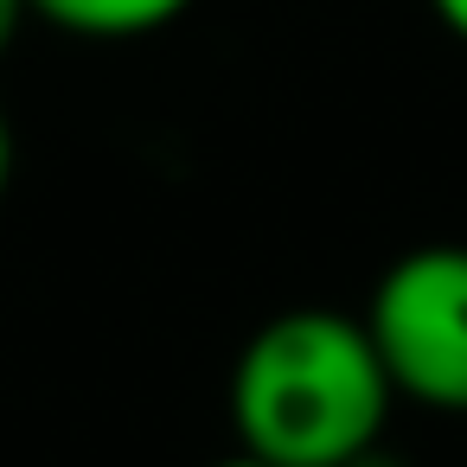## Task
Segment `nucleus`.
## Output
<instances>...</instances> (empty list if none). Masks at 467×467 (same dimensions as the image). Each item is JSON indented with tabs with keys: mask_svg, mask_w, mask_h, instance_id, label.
Instances as JSON below:
<instances>
[{
	"mask_svg": "<svg viewBox=\"0 0 467 467\" xmlns=\"http://www.w3.org/2000/svg\"><path fill=\"white\" fill-rule=\"evenodd\" d=\"M390 371L358 314L288 307L263 320L231 365V429L275 467H346L384 441Z\"/></svg>",
	"mask_w": 467,
	"mask_h": 467,
	"instance_id": "obj_1",
	"label": "nucleus"
},
{
	"mask_svg": "<svg viewBox=\"0 0 467 467\" xmlns=\"http://www.w3.org/2000/svg\"><path fill=\"white\" fill-rule=\"evenodd\" d=\"M429 14L441 20V33H454L467 46V0H429Z\"/></svg>",
	"mask_w": 467,
	"mask_h": 467,
	"instance_id": "obj_6",
	"label": "nucleus"
},
{
	"mask_svg": "<svg viewBox=\"0 0 467 467\" xmlns=\"http://www.w3.org/2000/svg\"><path fill=\"white\" fill-rule=\"evenodd\" d=\"M358 320L397 397L429 410H467V244L403 250L378 275Z\"/></svg>",
	"mask_w": 467,
	"mask_h": 467,
	"instance_id": "obj_2",
	"label": "nucleus"
},
{
	"mask_svg": "<svg viewBox=\"0 0 467 467\" xmlns=\"http://www.w3.org/2000/svg\"><path fill=\"white\" fill-rule=\"evenodd\" d=\"M26 7L71 39H148L173 26L192 0H26Z\"/></svg>",
	"mask_w": 467,
	"mask_h": 467,
	"instance_id": "obj_3",
	"label": "nucleus"
},
{
	"mask_svg": "<svg viewBox=\"0 0 467 467\" xmlns=\"http://www.w3.org/2000/svg\"><path fill=\"white\" fill-rule=\"evenodd\" d=\"M346 467H410V461H403V454H390V448L378 441V448H365V454H352Z\"/></svg>",
	"mask_w": 467,
	"mask_h": 467,
	"instance_id": "obj_7",
	"label": "nucleus"
},
{
	"mask_svg": "<svg viewBox=\"0 0 467 467\" xmlns=\"http://www.w3.org/2000/svg\"><path fill=\"white\" fill-rule=\"evenodd\" d=\"M14 161H20V141H14L7 109H0V199H7V186H14Z\"/></svg>",
	"mask_w": 467,
	"mask_h": 467,
	"instance_id": "obj_5",
	"label": "nucleus"
},
{
	"mask_svg": "<svg viewBox=\"0 0 467 467\" xmlns=\"http://www.w3.org/2000/svg\"><path fill=\"white\" fill-rule=\"evenodd\" d=\"M212 467H275V461H263V454H244V448H237V454H224V461H212Z\"/></svg>",
	"mask_w": 467,
	"mask_h": 467,
	"instance_id": "obj_8",
	"label": "nucleus"
},
{
	"mask_svg": "<svg viewBox=\"0 0 467 467\" xmlns=\"http://www.w3.org/2000/svg\"><path fill=\"white\" fill-rule=\"evenodd\" d=\"M33 20V7H26V0H0V58H7V46L20 39V26Z\"/></svg>",
	"mask_w": 467,
	"mask_h": 467,
	"instance_id": "obj_4",
	"label": "nucleus"
}]
</instances>
